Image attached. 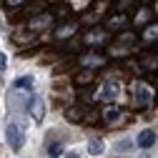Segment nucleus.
<instances>
[{
    "mask_svg": "<svg viewBox=\"0 0 158 158\" xmlns=\"http://www.w3.org/2000/svg\"><path fill=\"white\" fill-rule=\"evenodd\" d=\"M131 95H133L135 106H151L156 98V90H153V85H148L143 81H135V83H131Z\"/></svg>",
    "mask_w": 158,
    "mask_h": 158,
    "instance_id": "f257e3e1",
    "label": "nucleus"
},
{
    "mask_svg": "<svg viewBox=\"0 0 158 158\" xmlns=\"http://www.w3.org/2000/svg\"><path fill=\"white\" fill-rule=\"evenodd\" d=\"M5 138H8L10 148L20 151V148H23V143H25V133H23V126H20V123H10V126H8V131H5Z\"/></svg>",
    "mask_w": 158,
    "mask_h": 158,
    "instance_id": "f03ea898",
    "label": "nucleus"
},
{
    "mask_svg": "<svg viewBox=\"0 0 158 158\" xmlns=\"http://www.w3.org/2000/svg\"><path fill=\"white\" fill-rule=\"evenodd\" d=\"M28 113L33 115V121L35 123H40L43 121V115H45V106H43V101L38 95H30L28 98Z\"/></svg>",
    "mask_w": 158,
    "mask_h": 158,
    "instance_id": "7ed1b4c3",
    "label": "nucleus"
},
{
    "mask_svg": "<svg viewBox=\"0 0 158 158\" xmlns=\"http://www.w3.org/2000/svg\"><path fill=\"white\" fill-rule=\"evenodd\" d=\"M153 143H156V133H153L151 128L141 131L138 138H135V146H141V148H153Z\"/></svg>",
    "mask_w": 158,
    "mask_h": 158,
    "instance_id": "20e7f679",
    "label": "nucleus"
},
{
    "mask_svg": "<svg viewBox=\"0 0 158 158\" xmlns=\"http://www.w3.org/2000/svg\"><path fill=\"white\" fill-rule=\"evenodd\" d=\"M103 63H106V55H98V53H90L83 58V65H88V68H101Z\"/></svg>",
    "mask_w": 158,
    "mask_h": 158,
    "instance_id": "39448f33",
    "label": "nucleus"
},
{
    "mask_svg": "<svg viewBox=\"0 0 158 158\" xmlns=\"http://www.w3.org/2000/svg\"><path fill=\"white\" fill-rule=\"evenodd\" d=\"M115 95H118V85H115V83H106L103 90L98 93V98H101V101H110V98H115Z\"/></svg>",
    "mask_w": 158,
    "mask_h": 158,
    "instance_id": "423d86ee",
    "label": "nucleus"
},
{
    "mask_svg": "<svg viewBox=\"0 0 158 158\" xmlns=\"http://www.w3.org/2000/svg\"><path fill=\"white\" fill-rule=\"evenodd\" d=\"M118 118H121V110H118L115 106H108V108L103 110V121H106V123H110V126H113Z\"/></svg>",
    "mask_w": 158,
    "mask_h": 158,
    "instance_id": "0eeeda50",
    "label": "nucleus"
},
{
    "mask_svg": "<svg viewBox=\"0 0 158 158\" xmlns=\"http://www.w3.org/2000/svg\"><path fill=\"white\" fill-rule=\"evenodd\" d=\"M13 88H15V90H33V78H30V75L18 78V81L13 83Z\"/></svg>",
    "mask_w": 158,
    "mask_h": 158,
    "instance_id": "6e6552de",
    "label": "nucleus"
},
{
    "mask_svg": "<svg viewBox=\"0 0 158 158\" xmlns=\"http://www.w3.org/2000/svg\"><path fill=\"white\" fill-rule=\"evenodd\" d=\"M88 151H90V156H101L106 148H103V141L101 138H93V141L88 143Z\"/></svg>",
    "mask_w": 158,
    "mask_h": 158,
    "instance_id": "1a4fd4ad",
    "label": "nucleus"
},
{
    "mask_svg": "<svg viewBox=\"0 0 158 158\" xmlns=\"http://www.w3.org/2000/svg\"><path fill=\"white\" fill-rule=\"evenodd\" d=\"M50 23H53V15H48V13H45V15H40V18H38V20H33V23H30V28L35 25L38 30H40V28H45V25H50Z\"/></svg>",
    "mask_w": 158,
    "mask_h": 158,
    "instance_id": "9d476101",
    "label": "nucleus"
},
{
    "mask_svg": "<svg viewBox=\"0 0 158 158\" xmlns=\"http://www.w3.org/2000/svg\"><path fill=\"white\" fill-rule=\"evenodd\" d=\"M143 38H146V40H158V23H156V25L151 23V25L146 28V33H143Z\"/></svg>",
    "mask_w": 158,
    "mask_h": 158,
    "instance_id": "9b49d317",
    "label": "nucleus"
},
{
    "mask_svg": "<svg viewBox=\"0 0 158 158\" xmlns=\"http://www.w3.org/2000/svg\"><path fill=\"white\" fill-rule=\"evenodd\" d=\"M48 156H50V158L63 156V148H60V143H50V146H48Z\"/></svg>",
    "mask_w": 158,
    "mask_h": 158,
    "instance_id": "f8f14e48",
    "label": "nucleus"
},
{
    "mask_svg": "<svg viewBox=\"0 0 158 158\" xmlns=\"http://www.w3.org/2000/svg\"><path fill=\"white\" fill-rule=\"evenodd\" d=\"M143 68H146V70H153V68H158V58H151V55H146V58H143Z\"/></svg>",
    "mask_w": 158,
    "mask_h": 158,
    "instance_id": "ddd939ff",
    "label": "nucleus"
},
{
    "mask_svg": "<svg viewBox=\"0 0 158 158\" xmlns=\"http://www.w3.org/2000/svg\"><path fill=\"white\" fill-rule=\"evenodd\" d=\"M70 33H75V25H65V28H58V30H55V38H65V35H70Z\"/></svg>",
    "mask_w": 158,
    "mask_h": 158,
    "instance_id": "4468645a",
    "label": "nucleus"
},
{
    "mask_svg": "<svg viewBox=\"0 0 158 158\" xmlns=\"http://www.w3.org/2000/svg\"><path fill=\"white\" fill-rule=\"evenodd\" d=\"M126 20H128L126 15H115V18H110V28H123Z\"/></svg>",
    "mask_w": 158,
    "mask_h": 158,
    "instance_id": "2eb2a0df",
    "label": "nucleus"
},
{
    "mask_svg": "<svg viewBox=\"0 0 158 158\" xmlns=\"http://www.w3.org/2000/svg\"><path fill=\"white\" fill-rule=\"evenodd\" d=\"M131 148H133V143H131V141H121V143L115 146V151H118V153H128Z\"/></svg>",
    "mask_w": 158,
    "mask_h": 158,
    "instance_id": "dca6fc26",
    "label": "nucleus"
},
{
    "mask_svg": "<svg viewBox=\"0 0 158 158\" xmlns=\"http://www.w3.org/2000/svg\"><path fill=\"white\" fill-rule=\"evenodd\" d=\"M88 81H93V73H81L78 75V83H88Z\"/></svg>",
    "mask_w": 158,
    "mask_h": 158,
    "instance_id": "f3484780",
    "label": "nucleus"
},
{
    "mask_svg": "<svg viewBox=\"0 0 158 158\" xmlns=\"http://www.w3.org/2000/svg\"><path fill=\"white\" fill-rule=\"evenodd\" d=\"M131 3H135V0H121V3H118V8L126 10V8H131Z\"/></svg>",
    "mask_w": 158,
    "mask_h": 158,
    "instance_id": "a211bd4d",
    "label": "nucleus"
},
{
    "mask_svg": "<svg viewBox=\"0 0 158 158\" xmlns=\"http://www.w3.org/2000/svg\"><path fill=\"white\" fill-rule=\"evenodd\" d=\"M3 70H5V55L0 53V73H3Z\"/></svg>",
    "mask_w": 158,
    "mask_h": 158,
    "instance_id": "6ab92c4d",
    "label": "nucleus"
},
{
    "mask_svg": "<svg viewBox=\"0 0 158 158\" xmlns=\"http://www.w3.org/2000/svg\"><path fill=\"white\" fill-rule=\"evenodd\" d=\"M65 158H81V156H78L75 151H70V153H65Z\"/></svg>",
    "mask_w": 158,
    "mask_h": 158,
    "instance_id": "aec40b11",
    "label": "nucleus"
},
{
    "mask_svg": "<svg viewBox=\"0 0 158 158\" xmlns=\"http://www.w3.org/2000/svg\"><path fill=\"white\" fill-rule=\"evenodd\" d=\"M15 3H20V0H8V5H15Z\"/></svg>",
    "mask_w": 158,
    "mask_h": 158,
    "instance_id": "412c9836",
    "label": "nucleus"
}]
</instances>
